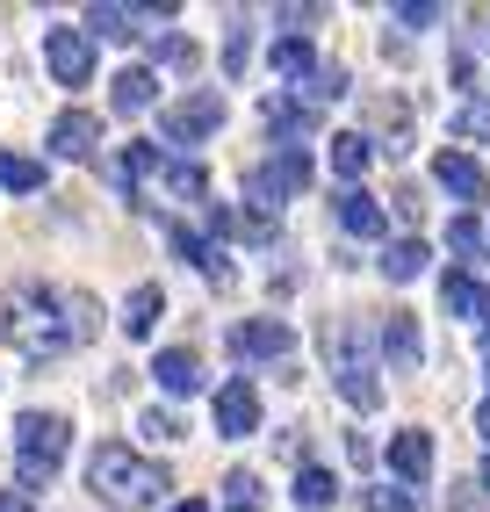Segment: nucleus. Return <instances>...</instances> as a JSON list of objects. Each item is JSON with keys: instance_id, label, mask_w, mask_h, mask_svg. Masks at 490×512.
I'll use <instances>...</instances> for the list:
<instances>
[{"instance_id": "nucleus-1", "label": "nucleus", "mask_w": 490, "mask_h": 512, "mask_svg": "<svg viewBox=\"0 0 490 512\" xmlns=\"http://www.w3.org/2000/svg\"><path fill=\"white\" fill-rule=\"evenodd\" d=\"M0 332L22 361H58L73 339V311H65V289H44V282H15L8 303H0Z\"/></svg>"}, {"instance_id": "nucleus-2", "label": "nucleus", "mask_w": 490, "mask_h": 512, "mask_svg": "<svg viewBox=\"0 0 490 512\" xmlns=\"http://www.w3.org/2000/svg\"><path fill=\"white\" fill-rule=\"evenodd\" d=\"M87 484H94V498L109 512H145V505H159L173 491V476L152 455L123 448V440H101V448L87 455Z\"/></svg>"}, {"instance_id": "nucleus-3", "label": "nucleus", "mask_w": 490, "mask_h": 512, "mask_svg": "<svg viewBox=\"0 0 490 512\" xmlns=\"http://www.w3.org/2000/svg\"><path fill=\"white\" fill-rule=\"evenodd\" d=\"M65 426L58 412H22L15 419V476H22V498L29 491H44L51 476H58V462H65Z\"/></svg>"}, {"instance_id": "nucleus-4", "label": "nucleus", "mask_w": 490, "mask_h": 512, "mask_svg": "<svg viewBox=\"0 0 490 512\" xmlns=\"http://www.w3.org/2000/svg\"><path fill=\"white\" fill-rule=\"evenodd\" d=\"M325 354H332V383H339V397L354 404V412H375V404H382V383H375L368 339H361L354 325H332V332H325Z\"/></svg>"}, {"instance_id": "nucleus-5", "label": "nucleus", "mask_w": 490, "mask_h": 512, "mask_svg": "<svg viewBox=\"0 0 490 512\" xmlns=\"http://www.w3.org/2000/svg\"><path fill=\"white\" fill-rule=\"evenodd\" d=\"M217 130H224V94L217 87H195V94L159 109V138L166 145H202V138H217Z\"/></svg>"}, {"instance_id": "nucleus-6", "label": "nucleus", "mask_w": 490, "mask_h": 512, "mask_svg": "<svg viewBox=\"0 0 490 512\" xmlns=\"http://www.w3.org/2000/svg\"><path fill=\"white\" fill-rule=\"evenodd\" d=\"M44 65L58 87H87L94 80V37L87 29H44Z\"/></svg>"}, {"instance_id": "nucleus-7", "label": "nucleus", "mask_w": 490, "mask_h": 512, "mask_svg": "<svg viewBox=\"0 0 490 512\" xmlns=\"http://www.w3.org/2000/svg\"><path fill=\"white\" fill-rule=\"evenodd\" d=\"M289 347H296V332L282 318H245V325H231V354L238 361H282Z\"/></svg>"}, {"instance_id": "nucleus-8", "label": "nucleus", "mask_w": 490, "mask_h": 512, "mask_svg": "<svg viewBox=\"0 0 490 512\" xmlns=\"http://www.w3.org/2000/svg\"><path fill=\"white\" fill-rule=\"evenodd\" d=\"M44 145H51L58 159H94V145H101V116H94V109H65V116H51Z\"/></svg>"}, {"instance_id": "nucleus-9", "label": "nucleus", "mask_w": 490, "mask_h": 512, "mask_svg": "<svg viewBox=\"0 0 490 512\" xmlns=\"http://www.w3.org/2000/svg\"><path fill=\"white\" fill-rule=\"evenodd\" d=\"M217 433H224V440L260 433V390L245 383V375H231V383L217 390Z\"/></svg>"}, {"instance_id": "nucleus-10", "label": "nucleus", "mask_w": 490, "mask_h": 512, "mask_svg": "<svg viewBox=\"0 0 490 512\" xmlns=\"http://www.w3.org/2000/svg\"><path fill=\"white\" fill-rule=\"evenodd\" d=\"M152 383H159L166 397H195V390H202V354H195V347H159V354H152Z\"/></svg>"}, {"instance_id": "nucleus-11", "label": "nucleus", "mask_w": 490, "mask_h": 512, "mask_svg": "<svg viewBox=\"0 0 490 512\" xmlns=\"http://www.w3.org/2000/svg\"><path fill=\"white\" fill-rule=\"evenodd\" d=\"M382 361L404 368V375L426 361V339H418V318L411 311H382Z\"/></svg>"}, {"instance_id": "nucleus-12", "label": "nucleus", "mask_w": 490, "mask_h": 512, "mask_svg": "<svg viewBox=\"0 0 490 512\" xmlns=\"http://www.w3.org/2000/svg\"><path fill=\"white\" fill-rule=\"evenodd\" d=\"M152 101H159V73H152V65H123V73L109 80V109L116 116H145Z\"/></svg>"}, {"instance_id": "nucleus-13", "label": "nucleus", "mask_w": 490, "mask_h": 512, "mask_svg": "<svg viewBox=\"0 0 490 512\" xmlns=\"http://www.w3.org/2000/svg\"><path fill=\"white\" fill-rule=\"evenodd\" d=\"M390 469H397V484H404V491H411V484H426V476H433V433L404 426V433L390 440Z\"/></svg>"}, {"instance_id": "nucleus-14", "label": "nucleus", "mask_w": 490, "mask_h": 512, "mask_svg": "<svg viewBox=\"0 0 490 512\" xmlns=\"http://www.w3.org/2000/svg\"><path fill=\"white\" fill-rule=\"evenodd\" d=\"M260 116H267V130H274V145H303L310 130H318V109H310V101H296V94H274Z\"/></svg>"}, {"instance_id": "nucleus-15", "label": "nucleus", "mask_w": 490, "mask_h": 512, "mask_svg": "<svg viewBox=\"0 0 490 512\" xmlns=\"http://www.w3.org/2000/svg\"><path fill=\"white\" fill-rule=\"evenodd\" d=\"M433 181H440L447 195H462V202H483V195H490V174H483L469 152H440V159H433Z\"/></svg>"}, {"instance_id": "nucleus-16", "label": "nucleus", "mask_w": 490, "mask_h": 512, "mask_svg": "<svg viewBox=\"0 0 490 512\" xmlns=\"http://www.w3.org/2000/svg\"><path fill=\"white\" fill-rule=\"evenodd\" d=\"M332 217H339V231H354V238H382V231H390V217H382V202H375V195H361V188H339Z\"/></svg>"}, {"instance_id": "nucleus-17", "label": "nucleus", "mask_w": 490, "mask_h": 512, "mask_svg": "<svg viewBox=\"0 0 490 512\" xmlns=\"http://www.w3.org/2000/svg\"><path fill=\"white\" fill-rule=\"evenodd\" d=\"M137 22H145V8H87L80 29H87L94 44H130V37H145Z\"/></svg>"}, {"instance_id": "nucleus-18", "label": "nucleus", "mask_w": 490, "mask_h": 512, "mask_svg": "<svg viewBox=\"0 0 490 512\" xmlns=\"http://www.w3.org/2000/svg\"><path fill=\"white\" fill-rule=\"evenodd\" d=\"M159 311H166V289H159V282H137V289L123 296V332H130V339H152Z\"/></svg>"}, {"instance_id": "nucleus-19", "label": "nucleus", "mask_w": 490, "mask_h": 512, "mask_svg": "<svg viewBox=\"0 0 490 512\" xmlns=\"http://www.w3.org/2000/svg\"><path fill=\"white\" fill-rule=\"evenodd\" d=\"M368 159H375V138H368V130H339V138H332V174H339L346 188L368 174Z\"/></svg>"}, {"instance_id": "nucleus-20", "label": "nucleus", "mask_w": 490, "mask_h": 512, "mask_svg": "<svg viewBox=\"0 0 490 512\" xmlns=\"http://www.w3.org/2000/svg\"><path fill=\"white\" fill-rule=\"evenodd\" d=\"M426 238H390V246H382V275H390V282H418V275H426Z\"/></svg>"}, {"instance_id": "nucleus-21", "label": "nucleus", "mask_w": 490, "mask_h": 512, "mask_svg": "<svg viewBox=\"0 0 490 512\" xmlns=\"http://www.w3.org/2000/svg\"><path fill=\"white\" fill-rule=\"evenodd\" d=\"M440 303L454 318H483V282L469 275V267H454V275H440Z\"/></svg>"}, {"instance_id": "nucleus-22", "label": "nucleus", "mask_w": 490, "mask_h": 512, "mask_svg": "<svg viewBox=\"0 0 490 512\" xmlns=\"http://www.w3.org/2000/svg\"><path fill=\"white\" fill-rule=\"evenodd\" d=\"M368 123L382 130V138H390L382 152H404V145H411V109H404V101H390V94H382V101H368Z\"/></svg>"}, {"instance_id": "nucleus-23", "label": "nucleus", "mask_w": 490, "mask_h": 512, "mask_svg": "<svg viewBox=\"0 0 490 512\" xmlns=\"http://www.w3.org/2000/svg\"><path fill=\"white\" fill-rule=\"evenodd\" d=\"M145 174H166V152H159V145H145V138H130V145H123V159H116V181H123V188H137Z\"/></svg>"}, {"instance_id": "nucleus-24", "label": "nucleus", "mask_w": 490, "mask_h": 512, "mask_svg": "<svg viewBox=\"0 0 490 512\" xmlns=\"http://www.w3.org/2000/svg\"><path fill=\"white\" fill-rule=\"evenodd\" d=\"M332 498H339V476L318 469V462H303V469H296V505H303V512H325Z\"/></svg>"}, {"instance_id": "nucleus-25", "label": "nucleus", "mask_w": 490, "mask_h": 512, "mask_svg": "<svg viewBox=\"0 0 490 512\" xmlns=\"http://www.w3.org/2000/svg\"><path fill=\"white\" fill-rule=\"evenodd\" d=\"M0 188H8V195H37V188H44V159L0 152Z\"/></svg>"}, {"instance_id": "nucleus-26", "label": "nucleus", "mask_w": 490, "mask_h": 512, "mask_svg": "<svg viewBox=\"0 0 490 512\" xmlns=\"http://www.w3.org/2000/svg\"><path fill=\"white\" fill-rule=\"evenodd\" d=\"M274 73H282V80H310V73H318L310 37H282V44H274Z\"/></svg>"}, {"instance_id": "nucleus-27", "label": "nucleus", "mask_w": 490, "mask_h": 512, "mask_svg": "<svg viewBox=\"0 0 490 512\" xmlns=\"http://www.w3.org/2000/svg\"><path fill=\"white\" fill-rule=\"evenodd\" d=\"M166 188L181 195V202H209V174H202L195 159H173V166H166Z\"/></svg>"}, {"instance_id": "nucleus-28", "label": "nucleus", "mask_w": 490, "mask_h": 512, "mask_svg": "<svg viewBox=\"0 0 490 512\" xmlns=\"http://www.w3.org/2000/svg\"><path fill=\"white\" fill-rule=\"evenodd\" d=\"M454 138H462V145H490V101H462V109H454Z\"/></svg>"}, {"instance_id": "nucleus-29", "label": "nucleus", "mask_w": 490, "mask_h": 512, "mask_svg": "<svg viewBox=\"0 0 490 512\" xmlns=\"http://www.w3.org/2000/svg\"><path fill=\"white\" fill-rule=\"evenodd\" d=\"M224 498H231V512H260V476L253 469H231L224 476Z\"/></svg>"}, {"instance_id": "nucleus-30", "label": "nucleus", "mask_w": 490, "mask_h": 512, "mask_svg": "<svg viewBox=\"0 0 490 512\" xmlns=\"http://www.w3.org/2000/svg\"><path fill=\"white\" fill-rule=\"evenodd\" d=\"M152 58H159V65H173V73H195V58H202V51H195V37H159V44H152Z\"/></svg>"}, {"instance_id": "nucleus-31", "label": "nucleus", "mask_w": 490, "mask_h": 512, "mask_svg": "<svg viewBox=\"0 0 490 512\" xmlns=\"http://www.w3.org/2000/svg\"><path fill=\"white\" fill-rule=\"evenodd\" d=\"M447 246L462 253V260H483V224H476V217H454V224H447Z\"/></svg>"}, {"instance_id": "nucleus-32", "label": "nucleus", "mask_w": 490, "mask_h": 512, "mask_svg": "<svg viewBox=\"0 0 490 512\" xmlns=\"http://www.w3.org/2000/svg\"><path fill=\"white\" fill-rule=\"evenodd\" d=\"M245 58H253V37H245V22H231V37H224V73H245Z\"/></svg>"}, {"instance_id": "nucleus-33", "label": "nucleus", "mask_w": 490, "mask_h": 512, "mask_svg": "<svg viewBox=\"0 0 490 512\" xmlns=\"http://www.w3.org/2000/svg\"><path fill=\"white\" fill-rule=\"evenodd\" d=\"M137 433H152V440H181V419H173L166 404H152V412L137 419Z\"/></svg>"}, {"instance_id": "nucleus-34", "label": "nucleus", "mask_w": 490, "mask_h": 512, "mask_svg": "<svg viewBox=\"0 0 490 512\" xmlns=\"http://www.w3.org/2000/svg\"><path fill=\"white\" fill-rule=\"evenodd\" d=\"M368 505H375V512H426V505H418L404 484H397V491H368Z\"/></svg>"}, {"instance_id": "nucleus-35", "label": "nucleus", "mask_w": 490, "mask_h": 512, "mask_svg": "<svg viewBox=\"0 0 490 512\" xmlns=\"http://www.w3.org/2000/svg\"><path fill=\"white\" fill-rule=\"evenodd\" d=\"M397 22H404V29H433V22H440V8H433V0H404Z\"/></svg>"}, {"instance_id": "nucleus-36", "label": "nucleus", "mask_w": 490, "mask_h": 512, "mask_svg": "<svg viewBox=\"0 0 490 512\" xmlns=\"http://www.w3.org/2000/svg\"><path fill=\"white\" fill-rule=\"evenodd\" d=\"M447 505H454V512H483V484H476V476H469V484H454Z\"/></svg>"}, {"instance_id": "nucleus-37", "label": "nucleus", "mask_w": 490, "mask_h": 512, "mask_svg": "<svg viewBox=\"0 0 490 512\" xmlns=\"http://www.w3.org/2000/svg\"><path fill=\"white\" fill-rule=\"evenodd\" d=\"M209 231H217V238H238V210H231V202H209Z\"/></svg>"}, {"instance_id": "nucleus-38", "label": "nucleus", "mask_w": 490, "mask_h": 512, "mask_svg": "<svg viewBox=\"0 0 490 512\" xmlns=\"http://www.w3.org/2000/svg\"><path fill=\"white\" fill-rule=\"evenodd\" d=\"M0 512H29V498L22 491H0Z\"/></svg>"}, {"instance_id": "nucleus-39", "label": "nucleus", "mask_w": 490, "mask_h": 512, "mask_svg": "<svg viewBox=\"0 0 490 512\" xmlns=\"http://www.w3.org/2000/svg\"><path fill=\"white\" fill-rule=\"evenodd\" d=\"M476 433H483V440H490V397H483V404H476Z\"/></svg>"}, {"instance_id": "nucleus-40", "label": "nucleus", "mask_w": 490, "mask_h": 512, "mask_svg": "<svg viewBox=\"0 0 490 512\" xmlns=\"http://www.w3.org/2000/svg\"><path fill=\"white\" fill-rule=\"evenodd\" d=\"M166 512H209V505L202 498H181V505H166Z\"/></svg>"}, {"instance_id": "nucleus-41", "label": "nucleus", "mask_w": 490, "mask_h": 512, "mask_svg": "<svg viewBox=\"0 0 490 512\" xmlns=\"http://www.w3.org/2000/svg\"><path fill=\"white\" fill-rule=\"evenodd\" d=\"M483 332H490V296H483Z\"/></svg>"}, {"instance_id": "nucleus-42", "label": "nucleus", "mask_w": 490, "mask_h": 512, "mask_svg": "<svg viewBox=\"0 0 490 512\" xmlns=\"http://www.w3.org/2000/svg\"><path fill=\"white\" fill-rule=\"evenodd\" d=\"M483 491H490V462H483Z\"/></svg>"}, {"instance_id": "nucleus-43", "label": "nucleus", "mask_w": 490, "mask_h": 512, "mask_svg": "<svg viewBox=\"0 0 490 512\" xmlns=\"http://www.w3.org/2000/svg\"><path fill=\"white\" fill-rule=\"evenodd\" d=\"M483 375H490V361H483Z\"/></svg>"}]
</instances>
